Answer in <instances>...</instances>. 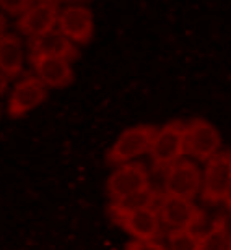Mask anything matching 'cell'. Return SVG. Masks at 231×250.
<instances>
[{"instance_id":"1","label":"cell","mask_w":231,"mask_h":250,"mask_svg":"<svg viewBox=\"0 0 231 250\" xmlns=\"http://www.w3.org/2000/svg\"><path fill=\"white\" fill-rule=\"evenodd\" d=\"M157 132L158 128L153 125H137V127L124 130L108 151L106 161L109 164H124L148 153Z\"/></svg>"},{"instance_id":"2","label":"cell","mask_w":231,"mask_h":250,"mask_svg":"<svg viewBox=\"0 0 231 250\" xmlns=\"http://www.w3.org/2000/svg\"><path fill=\"white\" fill-rule=\"evenodd\" d=\"M222 145L218 130L202 119H195L184 130V153L199 161H208Z\"/></svg>"},{"instance_id":"3","label":"cell","mask_w":231,"mask_h":250,"mask_svg":"<svg viewBox=\"0 0 231 250\" xmlns=\"http://www.w3.org/2000/svg\"><path fill=\"white\" fill-rule=\"evenodd\" d=\"M184 130L185 125L181 122H171L158 128L150 148V156L155 166L168 167L184 154Z\"/></svg>"},{"instance_id":"4","label":"cell","mask_w":231,"mask_h":250,"mask_svg":"<svg viewBox=\"0 0 231 250\" xmlns=\"http://www.w3.org/2000/svg\"><path fill=\"white\" fill-rule=\"evenodd\" d=\"M202 187V174L197 164L187 159H178L168 166L164 177V192L171 197L192 200Z\"/></svg>"},{"instance_id":"5","label":"cell","mask_w":231,"mask_h":250,"mask_svg":"<svg viewBox=\"0 0 231 250\" xmlns=\"http://www.w3.org/2000/svg\"><path fill=\"white\" fill-rule=\"evenodd\" d=\"M47 98V86L36 75H29L15 84L8 99V116L20 119L36 109Z\"/></svg>"},{"instance_id":"6","label":"cell","mask_w":231,"mask_h":250,"mask_svg":"<svg viewBox=\"0 0 231 250\" xmlns=\"http://www.w3.org/2000/svg\"><path fill=\"white\" fill-rule=\"evenodd\" d=\"M231 181V153H217L205 164L202 177V198L207 203H218Z\"/></svg>"},{"instance_id":"7","label":"cell","mask_w":231,"mask_h":250,"mask_svg":"<svg viewBox=\"0 0 231 250\" xmlns=\"http://www.w3.org/2000/svg\"><path fill=\"white\" fill-rule=\"evenodd\" d=\"M150 187V177L143 164L124 163L109 176L106 188L111 198H120L124 195L140 192Z\"/></svg>"},{"instance_id":"8","label":"cell","mask_w":231,"mask_h":250,"mask_svg":"<svg viewBox=\"0 0 231 250\" xmlns=\"http://www.w3.org/2000/svg\"><path fill=\"white\" fill-rule=\"evenodd\" d=\"M57 18L59 8L56 2H34L18 18L17 26L23 34L33 39L56 29Z\"/></svg>"},{"instance_id":"9","label":"cell","mask_w":231,"mask_h":250,"mask_svg":"<svg viewBox=\"0 0 231 250\" xmlns=\"http://www.w3.org/2000/svg\"><path fill=\"white\" fill-rule=\"evenodd\" d=\"M93 28V13L87 7H67L59 12L57 29L75 44L90 42Z\"/></svg>"},{"instance_id":"10","label":"cell","mask_w":231,"mask_h":250,"mask_svg":"<svg viewBox=\"0 0 231 250\" xmlns=\"http://www.w3.org/2000/svg\"><path fill=\"white\" fill-rule=\"evenodd\" d=\"M36 77L47 88H67L73 82V70L69 59L51 56H31Z\"/></svg>"},{"instance_id":"11","label":"cell","mask_w":231,"mask_h":250,"mask_svg":"<svg viewBox=\"0 0 231 250\" xmlns=\"http://www.w3.org/2000/svg\"><path fill=\"white\" fill-rule=\"evenodd\" d=\"M31 56H51L62 57L73 61L78 57V49L70 39L59 29H52L46 34H41L38 38H33L29 41Z\"/></svg>"},{"instance_id":"12","label":"cell","mask_w":231,"mask_h":250,"mask_svg":"<svg viewBox=\"0 0 231 250\" xmlns=\"http://www.w3.org/2000/svg\"><path fill=\"white\" fill-rule=\"evenodd\" d=\"M120 226L135 239H157L160 234V214L153 207L142 208L120 218H116Z\"/></svg>"},{"instance_id":"13","label":"cell","mask_w":231,"mask_h":250,"mask_svg":"<svg viewBox=\"0 0 231 250\" xmlns=\"http://www.w3.org/2000/svg\"><path fill=\"white\" fill-rule=\"evenodd\" d=\"M200 209L190 200L164 195L160 205L158 214L163 224L171 229H187Z\"/></svg>"},{"instance_id":"14","label":"cell","mask_w":231,"mask_h":250,"mask_svg":"<svg viewBox=\"0 0 231 250\" xmlns=\"http://www.w3.org/2000/svg\"><path fill=\"white\" fill-rule=\"evenodd\" d=\"M24 51L23 41L18 34H0V70L8 78L18 77L23 72Z\"/></svg>"},{"instance_id":"15","label":"cell","mask_w":231,"mask_h":250,"mask_svg":"<svg viewBox=\"0 0 231 250\" xmlns=\"http://www.w3.org/2000/svg\"><path fill=\"white\" fill-rule=\"evenodd\" d=\"M155 200H157V192L152 190V187H148L145 190H140V192H134L124 195L120 198H114L111 203V211L114 218H120L124 214L137 211V209L153 207Z\"/></svg>"},{"instance_id":"16","label":"cell","mask_w":231,"mask_h":250,"mask_svg":"<svg viewBox=\"0 0 231 250\" xmlns=\"http://www.w3.org/2000/svg\"><path fill=\"white\" fill-rule=\"evenodd\" d=\"M228 237L227 224L223 218H217L213 228L197 239V250H228Z\"/></svg>"},{"instance_id":"17","label":"cell","mask_w":231,"mask_h":250,"mask_svg":"<svg viewBox=\"0 0 231 250\" xmlns=\"http://www.w3.org/2000/svg\"><path fill=\"white\" fill-rule=\"evenodd\" d=\"M168 250H197V237L187 229H171L168 232Z\"/></svg>"},{"instance_id":"18","label":"cell","mask_w":231,"mask_h":250,"mask_svg":"<svg viewBox=\"0 0 231 250\" xmlns=\"http://www.w3.org/2000/svg\"><path fill=\"white\" fill-rule=\"evenodd\" d=\"M34 0H0V8L12 17H22Z\"/></svg>"},{"instance_id":"19","label":"cell","mask_w":231,"mask_h":250,"mask_svg":"<svg viewBox=\"0 0 231 250\" xmlns=\"http://www.w3.org/2000/svg\"><path fill=\"white\" fill-rule=\"evenodd\" d=\"M125 250H166V247L155 239H134L125 246Z\"/></svg>"},{"instance_id":"20","label":"cell","mask_w":231,"mask_h":250,"mask_svg":"<svg viewBox=\"0 0 231 250\" xmlns=\"http://www.w3.org/2000/svg\"><path fill=\"white\" fill-rule=\"evenodd\" d=\"M8 89V77L0 70V96L5 94V91Z\"/></svg>"},{"instance_id":"21","label":"cell","mask_w":231,"mask_h":250,"mask_svg":"<svg viewBox=\"0 0 231 250\" xmlns=\"http://www.w3.org/2000/svg\"><path fill=\"white\" fill-rule=\"evenodd\" d=\"M223 202L228 205V207L231 208V181L228 184V188H227V192H225V198H223Z\"/></svg>"},{"instance_id":"22","label":"cell","mask_w":231,"mask_h":250,"mask_svg":"<svg viewBox=\"0 0 231 250\" xmlns=\"http://www.w3.org/2000/svg\"><path fill=\"white\" fill-rule=\"evenodd\" d=\"M5 29H7V20H5L2 15H0V34H3Z\"/></svg>"},{"instance_id":"23","label":"cell","mask_w":231,"mask_h":250,"mask_svg":"<svg viewBox=\"0 0 231 250\" xmlns=\"http://www.w3.org/2000/svg\"><path fill=\"white\" fill-rule=\"evenodd\" d=\"M34 2H56V0H34Z\"/></svg>"},{"instance_id":"24","label":"cell","mask_w":231,"mask_h":250,"mask_svg":"<svg viewBox=\"0 0 231 250\" xmlns=\"http://www.w3.org/2000/svg\"><path fill=\"white\" fill-rule=\"evenodd\" d=\"M228 250H231V236L228 237Z\"/></svg>"}]
</instances>
